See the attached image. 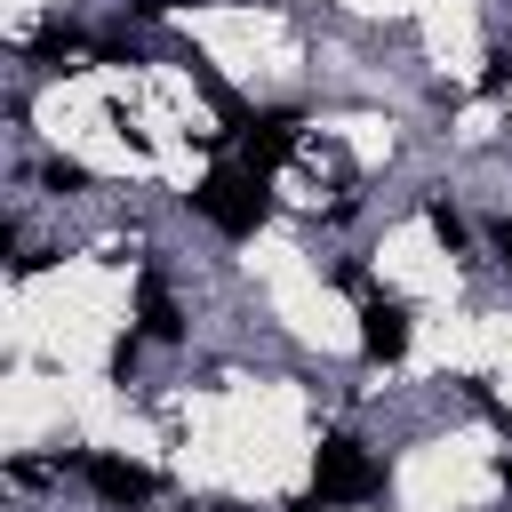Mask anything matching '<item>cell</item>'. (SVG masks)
Here are the masks:
<instances>
[{
    "label": "cell",
    "mask_w": 512,
    "mask_h": 512,
    "mask_svg": "<svg viewBox=\"0 0 512 512\" xmlns=\"http://www.w3.org/2000/svg\"><path fill=\"white\" fill-rule=\"evenodd\" d=\"M288 512H328V504H320V496H296V504H288Z\"/></svg>",
    "instance_id": "12"
},
{
    "label": "cell",
    "mask_w": 512,
    "mask_h": 512,
    "mask_svg": "<svg viewBox=\"0 0 512 512\" xmlns=\"http://www.w3.org/2000/svg\"><path fill=\"white\" fill-rule=\"evenodd\" d=\"M136 336L144 344H184V304H176V288L160 272L136 280Z\"/></svg>",
    "instance_id": "5"
},
{
    "label": "cell",
    "mask_w": 512,
    "mask_h": 512,
    "mask_svg": "<svg viewBox=\"0 0 512 512\" xmlns=\"http://www.w3.org/2000/svg\"><path fill=\"white\" fill-rule=\"evenodd\" d=\"M312 496L328 504V512H344V504H368V496H384V464L352 440V432H328L320 448H312Z\"/></svg>",
    "instance_id": "2"
},
{
    "label": "cell",
    "mask_w": 512,
    "mask_h": 512,
    "mask_svg": "<svg viewBox=\"0 0 512 512\" xmlns=\"http://www.w3.org/2000/svg\"><path fill=\"white\" fill-rule=\"evenodd\" d=\"M80 472H88V488L112 504V512H136V504H152L160 496V480L144 472V464H128V456H72Z\"/></svg>",
    "instance_id": "3"
},
{
    "label": "cell",
    "mask_w": 512,
    "mask_h": 512,
    "mask_svg": "<svg viewBox=\"0 0 512 512\" xmlns=\"http://www.w3.org/2000/svg\"><path fill=\"white\" fill-rule=\"evenodd\" d=\"M360 352L384 360V368L408 352V304H400V296H368V304H360Z\"/></svg>",
    "instance_id": "6"
},
{
    "label": "cell",
    "mask_w": 512,
    "mask_h": 512,
    "mask_svg": "<svg viewBox=\"0 0 512 512\" xmlns=\"http://www.w3.org/2000/svg\"><path fill=\"white\" fill-rule=\"evenodd\" d=\"M488 240H496V264L512 272V216H496V224H488Z\"/></svg>",
    "instance_id": "10"
},
{
    "label": "cell",
    "mask_w": 512,
    "mask_h": 512,
    "mask_svg": "<svg viewBox=\"0 0 512 512\" xmlns=\"http://www.w3.org/2000/svg\"><path fill=\"white\" fill-rule=\"evenodd\" d=\"M424 216H432V232H440V240H448V248H464V240H472V224H464V216H456V208H448V200H432V208H424Z\"/></svg>",
    "instance_id": "8"
},
{
    "label": "cell",
    "mask_w": 512,
    "mask_h": 512,
    "mask_svg": "<svg viewBox=\"0 0 512 512\" xmlns=\"http://www.w3.org/2000/svg\"><path fill=\"white\" fill-rule=\"evenodd\" d=\"M136 360H144V336H136V328H128V336H120V344H112V376H120V384H128V376H136Z\"/></svg>",
    "instance_id": "9"
},
{
    "label": "cell",
    "mask_w": 512,
    "mask_h": 512,
    "mask_svg": "<svg viewBox=\"0 0 512 512\" xmlns=\"http://www.w3.org/2000/svg\"><path fill=\"white\" fill-rule=\"evenodd\" d=\"M40 184H48V192H88L96 176H88L80 160H48V168H40Z\"/></svg>",
    "instance_id": "7"
},
{
    "label": "cell",
    "mask_w": 512,
    "mask_h": 512,
    "mask_svg": "<svg viewBox=\"0 0 512 512\" xmlns=\"http://www.w3.org/2000/svg\"><path fill=\"white\" fill-rule=\"evenodd\" d=\"M504 80H512V40H504V48H496V64H488V88H504Z\"/></svg>",
    "instance_id": "11"
},
{
    "label": "cell",
    "mask_w": 512,
    "mask_h": 512,
    "mask_svg": "<svg viewBox=\"0 0 512 512\" xmlns=\"http://www.w3.org/2000/svg\"><path fill=\"white\" fill-rule=\"evenodd\" d=\"M192 208H200L224 240H248V232L272 216V192H264V176H256L248 160H232V168H208V176L192 184Z\"/></svg>",
    "instance_id": "1"
},
{
    "label": "cell",
    "mask_w": 512,
    "mask_h": 512,
    "mask_svg": "<svg viewBox=\"0 0 512 512\" xmlns=\"http://www.w3.org/2000/svg\"><path fill=\"white\" fill-rule=\"evenodd\" d=\"M296 128H304V112H296V104H272V112H256V128L240 136V160H248L256 176H272V168L296 152Z\"/></svg>",
    "instance_id": "4"
}]
</instances>
